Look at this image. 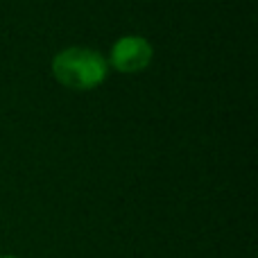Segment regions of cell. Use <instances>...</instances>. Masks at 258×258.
Segmentation results:
<instances>
[{"label":"cell","instance_id":"cell-3","mask_svg":"<svg viewBox=\"0 0 258 258\" xmlns=\"http://www.w3.org/2000/svg\"><path fill=\"white\" fill-rule=\"evenodd\" d=\"M3 258H14V256H3Z\"/></svg>","mask_w":258,"mask_h":258},{"label":"cell","instance_id":"cell-2","mask_svg":"<svg viewBox=\"0 0 258 258\" xmlns=\"http://www.w3.org/2000/svg\"><path fill=\"white\" fill-rule=\"evenodd\" d=\"M154 59V48L145 36L127 34L113 43L111 48V66L120 73H141Z\"/></svg>","mask_w":258,"mask_h":258},{"label":"cell","instance_id":"cell-1","mask_svg":"<svg viewBox=\"0 0 258 258\" xmlns=\"http://www.w3.org/2000/svg\"><path fill=\"white\" fill-rule=\"evenodd\" d=\"M109 63L98 50L71 45L52 57V75L71 91H91L107 80Z\"/></svg>","mask_w":258,"mask_h":258}]
</instances>
